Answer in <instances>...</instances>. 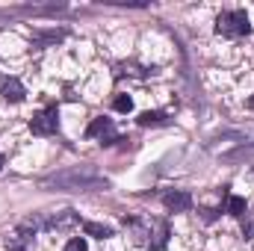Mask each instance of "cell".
Here are the masks:
<instances>
[{"mask_svg":"<svg viewBox=\"0 0 254 251\" xmlns=\"http://www.w3.org/2000/svg\"><path fill=\"white\" fill-rule=\"evenodd\" d=\"M57 127H60V110L57 107H48V110H42L30 119V130L36 136H54Z\"/></svg>","mask_w":254,"mask_h":251,"instance_id":"obj_3","label":"cell"},{"mask_svg":"<svg viewBox=\"0 0 254 251\" xmlns=\"http://www.w3.org/2000/svg\"><path fill=\"white\" fill-rule=\"evenodd\" d=\"M136 122H139L142 127H154V125H166V122H169V116H166V113H160V110H154V113L148 110V113H142Z\"/></svg>","mask_w":254,"mask_h":251,"instance_id":"obj_7","label":"cell"},{"mask_svg":"<svg viewBox=\"0 0 254 251\" xmlns=\"http://www.w3.org/2000/svg\"><path fill=\"white\" fill-rule=\"evenodd\" d=\"M113 107H116V113H130V110H133V101H130L127 95H119V98L113 101Z\"/></svg>","mask_w":254,"mask_h":251,"instance_id":"obj_10","label":"cell"},{"mask_svg":"<svg viewBox=\"0 0 254 251\" xmlns=\"http://www.w3.org/2000/svg\"><path fill=\"white\" fill-rule=\"evenodd\" d=\"M0 98L9 101V104H21V101L27 98V89H24V83H21L18 77L0 74Z\"/></svg>","mask_w":254,"mask_h":251,"instance_id":"obj_4","label":"cell"},{"mask_svg":"<svg viewBox=\"0 0 254 251\" xmlns=\"http://www.w3.org/2000/svg\"><path fill=\"white\" fill-rule=\"evenodd\" d=\"M65 251H86V240H83V237L68 240V243H65Z\"/></svg>","mask_w":254,"mask_h":251,"instance_id":"obj_11","label":"cell"},{"mask_svg":"<svg viewBox=\"0 0 254 251\" xmlns=\"http://www.w3.org/2000/svg\"><path fill=\"white\" fill-rule=\"evenodd\" d=\"M163 204L172 210V213H187L192 207V195L190 192H184V189H178V192H166L163 195Z\"/></svg>","mask_w":254,"mask_h":251,"instance_id":"obj_5","label":"cell"},{"mask_svg":"<svg viewBox=\"0 0 254 251\" xmlns=\"http://www.w3.org/2000/svg\"><path fill=\"white\" fill-rule=\"evenodd\" d=\"M249 110H254V95L249 98Z\"/></svg>","mask_w":254,"mask_h":251,"instance_id":"obj_13","label":"cell"},{"mask_svg":"<svg viewBox=\"0 0 254 251\" xmlns=\"http://www.w3.org/2000/svg\"><path fill=\"white\" fill-rule=\"evenodd\" d=\"M216 33L219 36H228V39H237V36H249L252 33V24H249V15L243 9H231V12H222L219 21H216Z\"/></svg>","mask_w":254,"mask_h":251,"instance_id":"obj_2","label":"cell"},{"mask_svg":"<svg viewBox=\"0 0 254 251\" xmlns=\"http://www.w3.org/2000/svg\"><path fill=\"white\" fill-rule=\"evenodd\" d=\"M228 213H231V216H243V213H246V198L228 195Z\"/></svg>","mask_w":254,"mask_h":251,"instance_id":"obj_9","label":"cell"},{"mask_svg":"<svg viewBox=\"0 0 254 251\" xmlns=\"http://www.w3.org/2000/svg\"><path fill=\"white\" fill-rule=\"evenodd\" d=\"M0 169H3V154H0Z\"/></svg>","mask_w":254,"mask_h":251,"instance_id":"obj_14","label":"cell"},{"mask_svg":"<svg viewBox=\"0 0 254 251\" xmlns=\"http://www.w3.org/2000/svg\"><path fill=\"white\" fill-rule=\"evenodd\" d=\"M83 231H86L89 237H95V240H107V237H113V231H110L107 225H98V222H83Z\"/></svg>","mask_w":254,"mask_h":251,"instance_id":"obj_8","label":"cell"},{"mask_svg":"<svg viewBox=\"0 0 254 251\" xmlns=\"http://www.w3.org/2000/svg\"><path fill=\"white\" fill-rule=\"evenodd\" d=\"M6 249H9V251H27L21 243H15V240H12V243H6Z\"/></svg>","mask_w":254,"mask_h":251,"instance_id":"obj_12","label":"cell"},{"mask_svg":"<svg viewBox=\"0 0 254 251\" xmlns=\"http://www.w3.org/2000/svg\"><path fill=\"white\" fill-rule=\"evenodd\" d=\"M45 189H63V192H80V189H104L107 187V178H101L92 166H80V169H71V172H60V175H51L42 181Z\"/></svg>","mask_w":254,"mask_h":251,"instance_id":"obj_1","label":"cell"},{"mask_svg":"<svg viewBox=\"0 0 254 251\" xmlns=\"http://www.w3.org/2000/svg\"><path fill=\"white\" fill-rule=\"evenodd\" d=\"M113 133V119H92V125L86 127V136L89 139H95V136H110Z\"/></svg>","mask_w":254,"mask_h":251,"instance_id":"obj_6","label":"cell"}]
</instances>
